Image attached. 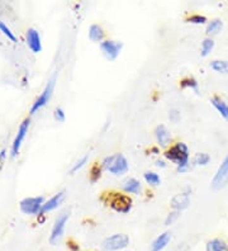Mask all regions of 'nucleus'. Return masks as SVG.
Segmentation results:
<instances>
[{
	"mask_svg": "<svg viewBox=\"0 0 228 251\" xmlns=\"http://www.w3.org/2000/svg\"><path fill=\"white\" fill-rule=\"evenodd\" d=\"M165 157L177 164V172L185 173L189 169V149L184 142H177L165 151Z\"/></svg>",
	"mask_w": 228,
	"mask_h": 251,
	"instance_id": "1",
	"label": "nucleus"
},
{
	"mask_svg": "<svg viewBox=\"0 0 228 251\" xmlns=\"http://www.w3.org/2000/svg\"><path fill=\"white\" fill-rule=\"evenodd\" d=\"M101 165L103 170L110 173L114 176H121V175L127 174L128 169H129L128 160L126 159L123 153L118 152L112 153V155H108V156L104 157Z\"/></svg>",
	"mask_w": 228,
	"mask_h": 251,
	"instance_id": "2",
	"label": "nucleus"
},
{
	"mask_svg": "<svg viewBox=\"0 0 228 251\" xmlns=\"http://www.w3.org/2000/svg\"><path fill=\"white\" fill-rule=\"evenodd\" d=\"M129 245V237L126 233H114L103 240L101 249L104 251H123Z\"/></svg>",
	"mask_w": 228,
	"mask_h": 251,
	"instance_id": "3",
	"label": "nucleus"
},
{
	"mask_svg": "<svg viewBox=\"0 0 228 251\" xmlns=\"http://www.w3.org/2000/svg\"><path fill=\"white\" fill-rule=\"evenodd\" d=\"M45 198L40 197H27L23 198L19 203V208L25 215H40L42 211Z\"/></svg>",
	"mask_w": 228,
	"mask_h": 251,
	"instance_id": "4",
	"label": "nucleus"
},
{
	"mask_svg": "<svg viewBox=\"0 0 228 251\" xmlns=\"http://www.w3.org/2000/svg\"><path fill=\"white\" fill-rule=\"evenodd\" d=\"M55 83H56V75H53V76L49 80V83L46 84L43 92L41 93L40 97L37 98V100L34 101L32 108H30V114L37 113L38 110L42 109V108L49 103L50 99H51L52 97V93H53V89H55Z\"/></svg>",
	"mask_w": 228,
	"mask_h": 251,
	"instance_id": "5",
	"label": "nucleus"
},
{
	"mask_svg": "<svg viewBox=\"0 0 228 251\" xmlns=\"http://www.w3.org/2000/svg\"><path fill=\"white\" fill-rule=\"evenodd\" d=\"M228 185V153L222 164L219 165L218 170H217L216 175L212 180V188L214 190L223 189L225 187Z\"/></svg>",
	"mask_w": 228,
	"mask_h": 251,
	"instance_id": "6",
	"label": "nucleus"
},
{
	"mask_svg": "<svg viewBox=\"0 0 228 251\" xmlns=\"http://www.w3.org/2000/svg\"><path fill=\"white\" fill-rule=\"evenodd\" d=\"M67 221H69V215L67 213H62V215L56 218L55 224L52 226L51 236H50V242H51L52 245H56L62 239Z\"/></svg>",
	"mask_w": 228,
	"mask_h": 251,
	"instance_id": "7",
	"label": "nucleus"
},
{
	"mask_svg": "<svg viewBox=\"0 0 228 251\" xmlns=\"http://www.w3.org/2000/svg\"><path fill=\"white\" fill-rule=\"evenodd\" d=\"M122 45L121 42H117V41H112V40H106L103 41L101 43V50L103 55L105 56L106 60H109V61H114L117 60V57L119 56L122 51Z\"/></svg>",
	"mask_w": 228,
	"mask_h": 251,
	"instance_id": "8",
	"label": "nucleus"
},
{
	"mask_svg": "<svg viewBox=\"0 0 228 251\" xmlns=\"http://www.w3.org/2000/svg\"><path fill=\"white\" fill-rule=\"evenodd\" d=\"M29 123H30L29 118H25V120L23 121L21 125H19L18 132H17V135H15L14 141H13V145H12V151H10L12 156H17V155L19 153V151H21L22 144H23L25 136H27V133H28Z\"/></svg>",
	"mask_w": 228,
	"mask_h": 251,
	"instance_id": "9",
	"label": "nucleus"
},
{
	"mask_svg": "<svg viewBox=\"0 0 228 251\" xmlns=\"http://www.w3.org/2000/svg\"><path fill=\"white\" fill-rule=\"evenodd\" d=\"M110 208H113L116 212L119 213H127L131 211L132 208V201L129 197L125 196V194H116L109 201Z\"/></svg>",
	"mask_w": 228,
	"mask_h": 251,
	"instance_id": "10",
	"label": "nucleus"
},
{
	"mask_svg": "<svg viewBox=\"0 0 228 251\" xmlns=\"http://www.w3.org/2000/svg\"><path fill=\"white\" fill-rule=\"evenodd\" d=\"M25 42L28 49L33 53H40L42 51V41H41L40 32L36 28H29L25 33Z\"/></svg>",
	"mask_w": 228,
	"mask_h": 251,
	"instance_id": "11",
	"label": "nucleus"
},
{
	"mask_svg": "<svg viewBox=\"0 0 228 251\" xmlns=\"http://www.w3.org/2000/svg\"><path fill=\"white\" fill-rule=\"evenodd\" d=\"M189 190L186 192H181V193H177L171 199V207H173L175 211H182V209H185L186 207L190 203V198H189Z\"/></svg>",
	"mask_w": 228,
	"mask_h": 251,
	"instance_id": "12",
	"label": "nucleus"
},
{
	"mask_svg": "<svg viewBox=\"0 0 228 251\" xmlns=\"http://www.w3.org/2000/svg\"><path fill=\"white\" fill-rule=\"evenodd\" d=\"M155 137L161 147L169 146L171 142V133L165 125H158L155 129Z\"/></svg>",
	"mask_w": 228,
	"mask_h": 251,
	"instance_id": "13",
	"label": "nucleus"
},
{
	"mask_svg": "<svg viewBox=\"0 0 228 251\" xmlns=\"http://www.w3.org/2000/svg\"><path fill=\"white\" fill-rule=\"evenodd\" d=\"M64 198H65V193L64 192H60V193L55 194L53 197L49 199V201H46L43 203V207H42V211L41 213H46V212H51L53 209L58 208L61 205V203L64 202Z\"/></svg>",
	"mask_w": 228,
	"mask_h": 251,
	"instance_id": "14",
	"label": "nucleus"
},
{
	"mask_svg": "<svg viewBox=\"0 0 228 251\" xmlns=\"http://www.w3.org/2000/svg\"><path fill=\"white\" fill-rule=\"evenodd\" d=\"M171 241V233L169 231L157 236L151 245V251H162Z\"/></svg>",
	"mask_w": 228,
	"mask_h": 251,
	"instance_id": "15",
	"label": "nucleus"
},
{
	"mask_svg": "<svg viewBox=\"0 0 228 251\" xmlns=\"http://www.w3.org/2000/svg\"><path fill=\"white\" fill-rule=\"evenodd\" d=\"M123 192L128 194H140L141 193V183L134 178H128L122 184Z\"/></svg>",
	"mask_w": 228,
	"mask_h": 251,
	"instance_id": "16",
	"label": "nucleus"
},
{
	"mask_svg": "<svg viewBox=\"0 0 228 251\" xmlns=\"http://www.w3.org/2000/svg\"><path fill=\"white\" fill-rule=\"evenodd\" d=\"M210 101H212L213 107L218 110V113L221 114V116H222L226 121H228V104L227 103H226L225 100H222L221 98H218V97H213V98L210 99Z\"/></svg>",
	"mask_w": 228,
	"mask_h": 251,
	"instance_id": "17",
	"label": "nucleus"
},
{
	"mask_svg": "<svg viewBox=\"0 0 228 251\" xmlns=\"http://www.w3.org/2000/svg\"><path fill=\"white\" fill-rule=\"evenodd\" d=\"M89 38L93 42H103L104 31L99 25H91L89 28Z\"/></svg>",
	"mask_w": 228,
	"mask_h": 251,
	"instance_id": "18",
	"label": "nucleus"
},
{
	"mask_svg": "<svg viewBox=\"0 0 228 251\" xmlns=\"http://www.w3.org/2000/svg\"><path fill=\"white\" fill-rule=\"evenodd\" d=\"M205 251H228V245L221 239H212L207 242Z\"/></svg>",
	"mask_w": 228,
	"mask_h": 251,
	"instance_id": "19",
	"label": "nucleus"
},
{
	"mask_svg": "<svg viewBox=\"0 0 228 251\" xmlns=\"http://www.w3.org/2000/svg\"><path fill=\"white\" fill-rule=\"evenodd\" d=\"M222 28H223V23L221 19H212L210 22H208L205 32H207L208 36H214V34L219 33V32L222 31Z\"/></svg>",
	"mask_w": 228,
	"mask_h": 251,
	"instance_id": "20",
	"label": "nucleus"
},
{
	"mask_svg": "<svg viewBox=\"0 0 228 251\" xmlns=\"http://www.w3.org/2000/svg\"><path fill=\"white\" fill-rule=\"evenodd\" d=\"M210 68L216 73L228 74V61H226V60H214V61L210 62Z\"/></svg>",
	"mask_w": 228,
	"mask_h": 251,
	"instance_id": "21",
	"label": "nucleus"
},
{
	"mask_svg": "<svg viewBox=\"0 0 228 251\" xmlns=\"http://www.w3.org/2000/svg\"><path fill=\"white\" fill-rule=\"evenodd\" d=\"M143 178H145V181H146L147 184H150V185H152V187H157V185H160V183H161L160 175L156 174V173L153 172H146L143 174Z\"/></svg>",
	"mask_w": 228,
	"mask_h": 251,
	"instance_id": "22",
	"label": "nucleus"
},
{
	"mask_svg": "<svg viewBox=\"0 0 228 251\" xmlns=\"http://www.w3.org/2000/svg\"><path fill=\"white\" fill-rule=\"evenodd\" d=\"M214 49V41L212 38H205V40L202 42V49H201V55L203 57H207L210 52Z\"/></svg>",
	"mask_w": 228,
	"mask_h": 251,
	"instance_id": "23",
	"label": "nucleus"
},
{
	"mask_svg": "<svg viewBox=\"0 0 228 251\" xmlns=\"http://www.w3.org/2000/svg\"><path fill=\"white\" fill-rule=\"evenodd\" d=\"M195 165H201V166H205L209 164L210 161V156L208 153L205 152H199V153H195L194 159H193Z\"/></svg>",
	"mask_w": 228,
	"mask_h": 251,
	"instance_id": "24",
	"label": "nucleus"
},
{
	"mask_svg": "<svg viewBox=\"0 0 228 251\" xmlns=\"http://www.w3.org/2000/svg\"><path fill=\"white\" fill-rule=\"evenodd\" d=\"M0 32H1V33H3L9 41H12V42H17V37H15L14 32H12V29H10V28L8 27L3 21H0Z\"/></svg>",
	"mask_w": 228,
	"mask_h": 251,
	"instance_id": "25",
	"label": "nucleus"
},
{
	"mask_svg": "<svg viewBox=\"0 0 228 251\" xmlns=\"http://www.w3.org/2000/svg\"><path fill=\"white\" fill-rule=\"evenodd\" d=\"M180 86H181L182 89L190 88V89H193L194 92L198 93V83L194 77H185V79H182L181 81H180Z\"/></svg>",
	"mask_w": 228,
	"mask_h": 251,
	"instance_id": "26",
	"label": "nucleus"
},
{
	"mask_svg": "<svg viewBox=\"0 0 228 251\" xmlns=\"http://www.w3.org/2000/svg\"><path fill=\"white\" fill-rule=\"evenodd\" d=\"M88 160H89L88 155H84V156H82V157H80V159L77 160V161H76L75 164H74L73 168L70 169L71 174H74V173H76V172H79L80 169L84 168V166H85L86 164H88Z\"/></svg>",
	"mask_w": 228,
	"mask_h": 251,
	"instance_id": "27",
	"label": "nucleus"
},
{
	"mask_svg": "<svg viewBox=\"0 0 228 251\" xmlns=\"http://www.w3.org/2000/svg\"><path fill=\"white\" fill-rule=\"evenodd\" d=\"M101 170H103L101 165H94L93 168H91V174H90L91 181H97L101 179Z\"/></svg>",
	"mask_w": 228,
	"mask_h": 251,
	"instance_id": "28",
	"label": "nucleus"
},
{
	"mask_svg": "<svg viewBox=\"0 0 228 251\" xmlns=\"http://www.w3.org/2000/svg\"><path fill=\"white\" fill-rule=\"evenodd\" d=\"M189 23H193V25H204L207 22V18L201 14H194V16L189 17L188 18Z\"/></svg>",
	"mask_w": 228,
	"mask_h": 251,
	"instance_id": "29",
	"label": "nucleus"
},
{
	"mask_svg": "<svg viewBox=\"0 0 228 251\" xmlns=\"http://www.w3.org/2000/svg\"><path fill=\"white\" fill-rule=\"evenodd\" d=\"M179 216H180L179 211H174V212H171V213H169L166 217V220H165V225H166V226H170V225H173L174 222H175V221L179 218Z\"/></svg>",
	"mask_w": 228,
	"mask_h": 251,
	"instance_id": "30",
	"label": "nucleus"
},
{
	"mask_svg": "<svg viewBox=\"0 0 228 251\" xmlns=\"http://www.w3.org/2000/svg\"><path fill=\"white\" fill-rule=\"evenodd\" d=\"M53 116H55V120L57 121V122H65V118H66V116H65V112L62 108H56Z\"/></svg>",
	"mask_w": 228,
	"mask_h": 251,
	"instance_id": "31",
	"label": "nucleus"
},
{
	"mask_svg": "<svg viewBox=\"0 0 228 251\" xmlns=\"http://www.w3.org/2000/svg\"><path fill=\"white\" fill-rule=\"evenodd\" d=\"M169 118H170V121L173 123H177V121L180 120V112L177 109H173L169 112Z\"/></svg>",
	"mask_w": 228,
	"mask_h": 251,
	"instance_id": "32",
	"label": "nucleus"
},
{
	"mask_svg": "<svg viewBox=\"0 0 228 251\" xmlns=\"http://www.w3.org/2000/svg\"><path fill=\"white\" fill-rule=\"evenodd\" d=\"M5 159H6V150L5 149H3V150L0 151V169L3 168L4 162H5Z\"/></svg>",
	"mask_w": 228,
	"mask_h": 251,
	"instance_id": "33",
	"label": "nucleus"
},
{
	"mask_svg": "<svg viewBox=\"0 0 228 251\" xmlns=\"http://www.w3.org/2000/svg\"><path fill=\"white\" fill-rule=\"evenodd\" d=\"M67 246H69V248H70L73 251H79L80 250L79 245H77V244H75V242H74V241H69V242H67Z\"/></svg>",
	"mask_w": 228,
	"mask_h": 251,
	"instance_id": "34",
	"label": "nucleus"
},
{
	"mask_svg": "<svg viewBox=\"0 0 228 251\" xmlns=\"http://www.w3.org/2000/svg\"><path fill=\"white\" fill-rule=\"evenodd\" d=\"M156 166L157 168H165V161H162V160H158V161H156Z\"/></svg>",
	"mask_w": 228,
	"mask_h": 251,
	"instance_id": "35",
	"label": "nucleus"
},
{
	"mask_svg": "<svg viewBox=\"0 0 228 251\" xmlns=\"http://www.w3.org/2000/svg\"><path fill=\"white\" fill-rule=\"evenodd\" d=\"M38 222H40V224H43V222H45V215H43V213H40V215H38Z\"/></svg>",
	"mask_w": 228,
	"mask_h": 251,
	"instance_id": "36",
	"label": "nucleus"
},
{
	"mask_svg": "<svg viewBox=\"0 0 228 251\" xmlns=\"http://www.w3.org/2000/svg\"><path fill=\"white\" fill-rule=\"evenodd\" d=\"M123 251H129V250H123Z\"/></svg>",
	"mask_w": 228,
	"mask_h": 251,
	"instance_id": "37",
	"label": "nucleus"
}]
</instances>
